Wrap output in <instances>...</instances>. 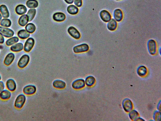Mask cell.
<instances>
[{
  "mask_svg": "<svg viewBox=\"0 0 161 121\" xmlns=\"http://www.w3.org/2000/svg\"><path fill=\"white\" fill-rule=\"evenodd\" d=\"M67 11L69 14L72 15H75L78 13L79 12V9L75 5H71L68 7Z\"/></svg>",
  "mask_w": 161,
  "mask_h": 121,
  "instance_id": "27",
  "label": "cell"
},
{
  "mask_svg": "<svg viewBox=\"0 0 161 121\" xmlns=\"http://www.w3.org/2000/svg\"><path fill=\"white\" fill-rule=\"evenodd\" d=\"M11 97V92L8 89H4L0 92V99L2 100H8Z\"/></svg>",
  "mask_w": 161,
  "mask_h": 121,
  "instance_id": "13",
  "label": "cell"
},
{
  "mask_svg": "<svg viewBox=\"0 0 161 121\" xmlns=\"http://www.w3.org/2000/svg\"><path fill=\"white\" fill-rule=\"evenodd\" d=\"M12 24L11 21L8 18H4L2 19L0 22V25L1 26L5 27H10L11 26Z\"/></svg>",
  "mask_w": 161,
  "mask_h": 121,
  "instance_id": "30",
  "label": "cell"
},
{
  "mask_svg": "<svg viewBox=\"0 0 161 121\" xmlns=\"http://www.w3.org/2000/svg\"><path fill=\"white\" fill-rule=\"evenodd\" d=\"M89 49V46L87 44L85 43L75 46L73 49L74 52L76 53L87 52Z\"/></svg>",
  "mask_w": 161,
  "mask_h": 121,
  "instance_id": "6",
  "label": "cell"
},
{
  "mask_svg": "<svg viewBox=\"0 0 161 121\" xmlns=\"http://www.w3.org/2000/svg\"><path fill=\"white\" fill-rule=\"evenodd\" d=\"M16 13L19 15L25 14L27 12V9L25 5L23 4H19L16 7L15 9Z\"/></svg>",
  "mask_w": 161,
  "mask_h": 121,
  "instance_id": "15",
  "label": "cell"
},
{
  "mask_svg": "<svg viewBox=\"0 0 161 121\" xmlns=\"http://www.w3.org/2000/svg\"><path fill=\"white\" fill-rule=\"evenodd\" d=\"M129 116L131 120L136 121L139 117V114L136 110L132 109L129 113Z\"/></svg>",
  "mask_w": 161,
  "mask_h": 121,
  "instance_id": "29",
  "label": "cell"
},
{
  "mask_svg": "<svg viewBox=\"0 0 161 121\" xmlns=\"http://www.w3.org/2000/svg\"><path fill=\"white\" fill-rule=\"evenodd\" d=\"M36 13L35 9H31L29 10L27 15L28 16L29 21H31L34 19Z\"/></svg>",
  "mask_w": 161,
  "mask_h": 121,
  "instance_id": "32",
  "label": "cell"
},
{
  "mask_svg": "<svg viewBox=\"0 0 161 121\" xmlns=\"http://www.w3.org/2000/svg\"><path fill=\"white\" fill-rule=\"evenodd\" d=\"M122 106L124 111L127 113H129L133 108V105L132 101L130 99L126 98L123 100Z\"/></svg>",
  "mask_w": 161,
  "mask_h": 121,
  "instance_id": "3",
  "label": "cell"
},
{
  "mask_svg": "<svg viewBox=\"0 0 161 121\" xmlns=\"http://www.w3.org/2000/svg\"><path fill=\"white\" fill-rule=\"evenodd\" d=\"M53 85L56 89H63L66 86L65 82L63 80H57L53 82Z\"/></svg>",
  "mask_w": 161,
  "mask_h": 121,
  "instance_id": "18",
  "label": "cell"
},
{
  "mask_svg": "<svg viewBox=\"0 0 161 121\" xmlns=\"http://www.w3.org/2000/svg\"><path fill=\"white\" fill-rule=\"evenodd\" d=\"M6 86L7 89L11 92H14L17 89V83L12 79H10L7 80Z\"/></svg>",
  "mask_w": 161,
  "mask_h": 121,
  "instance_id": "10",
  "label": "cell"
},
{
  "mask_svg": "<svg viewBox=\"0 0 161 121\" xmlns=\"http://www.w3.org/2000/svg\"><path fill=\"white\" fill-rule=\"evenodd\" d=\"M137 73L139 76L145 77L148 74V69L144 66H141L138 68L137 69Z\"/></svg>",
  "mask_w": 161,
  "mask_h": 121,
  "instance_id": "20",
  "label": "cell"
},
{
  "mask_svg": "<svg viewBox=\"0 0 161 121\" xmlns=\"http://www.w3.org/2000/svg\"><path fill=\"white\" fill-rule=\"evenodd\" d=\"M75 5L78 7H81L83 4L82 0H74Z\"/></svg>",
  "mask_w": 161,
  "mask_h": 121,
  "instance_id": "34",
  "label": "cell"
},
{
  "mask_svg": "<svg viewBox=\"0 0 161 121\" xmlns=\"http://www.w3.org/2000/svg\"><path fill=\"white\" fill-rule=\"evenodd\" d=\"M136 121H145V120H144L143 119V118L140 117H139L136 120Z\"/></svg>",
  "mask_w": 161,
  "mask_h": 121,
  "instance_id": "39",
  "label": "cell"
},
{
  "mask_svg": "<svg viewBox=\"0 0 161 121\" xmlns=\"http://www.w3.org/2000/svg\"><path fill=\"white\" fill-rule=\"evenodd\" d=\"M30 58L29 55L24 54L20 58L18 63V67L22 69L25 68L29 64Z\"/></svg>",
  "mask_w": 161,
  "mask_h": 121,
  "instance_id": "2",
  "label": "cell"
},
{
  "mask_svg": "<svg viewBox=\"0 0 161 121\" xmlns=\"http://www.w3.org/2000/svg\"><path fill=\"white\" fill-rule=\"evenodd\" d=\"M26 4L29 8L34 9L37 8L39 5V3L37 0H28Z\"/></svg>",
  "mask_w": 161,
  "mask_h": 121,
  "instance_id": "26",
  "label": "cell"
},
{
  "mask_svg": "<svg viewBox=\"0 0 161 121\" xmlns=\"http://www.w3.org/2000/svg\"><path fill=\"white\" fill-rule=\"evenodd\" d=\"M2 16L1 14V13H0V22H1V21L2 19Z\"/></svg>",
  "mask_w": 161,
  "mask_h": 121,
  "instance_id": "40",
  "label": "cell"
},
{
  "mask_svg": "<svg viewBox=\"0 0 161 121\" xmlns=\"http://www.w3.org/2000/svg\"><path fill=\"white\" fill-rule=\"evenodd\" d=\"M100 17L105 22H108L111 18V16L110 13L107 10H102L100 13Z\"/></svg>",
  "mask_w": 161,
  "mask_h": 121,
  "instance_id": "14",
  "label": "cell"
},
{
  "mask_svg": "<svg viewBox=\"0 0 161 121\" xmlns=\"http://www.w3.org/2000/svg\"><path fill=\"white\" fill-rule=\"evenodd\" d=\"M114 18L118 22L121 21L123 18V14L122 10L119 9H116L114 12Z\"/></svg>",
  "mask_w": 161,
  "mask_h": 121,
  "instance_id": "23",
  "label": "cell"
},
{
  "mask_svg": "<svg viewBox=\"0 0 161 121\" xmlns=\"http://www.w3.org/2000/svg\"><path fill=\"white\" fill-rule=\"evenodd\" d=\"M15 58V56L14 53L12 52L9 53L4 59V64L7 66L10 65L13 62Z\"/></svg>",
  "mask_w": 161,
  "mask_h": 121,
  "instance_id": "12",
  "label": "cell"
},
{
  "mask_svg": "<svg viewBox=\"0 0 161 121\" xmlns=\"http://www.w3.org/2000/svg\"><path fill=\"white\" fill-rule=\"evenodd\" d=\"M5 89V85L4 82L0 81V92L1 91Z\"/></svg>",
  "mask_w": 161,
  "mask_h": 121,
  "instance_id": "35",
  "label": "cell"
},
{
  "mask_svg": "<svg viewBox=\"0 0 161 121\" xmlns=\"http://www.w3.org/2000/svg\"><path fill=\"white\" fill-rule=\"evenodd\" d=\"M157 109L158 110V111H161V101H160L158 103V105L157 106Z\"/></svg>",
  "mask_w": 161,
  "mask_h": 121,
  "instance_id": "38",
  "label": "cell"
},
{
  "mask_svg": "<svg viewBox=\"0 0 161 121\" xmlns=\"http://www.w3.org/2000/svg\"><path fill=\"white\" fill-rule=\"evenodd\" d=\"M29 21L28 16L27 14H24L20 16L18 20V23L20 26L24 27L28 24Z\"/></svg>",
  "mask_w": 161,
  "mask_h": 121,
  "instance_id": "21",
  "label": "cell"
},
{
  "mask_svg": "<svg viewBox=\"0 0 161 121\" xmlns=\"http://www.w3.org/2000/svg\"><path fill=\"white\" fill-rule=\"evenodd\" d=\"M53 20L56 21L61 22L65 20L66 16L63 13L58 12L53 15Z\"/></svg>",
  "mask_w": 161,
  "mask_h": 121,
  "instance_id": "19",
  "label": "cell"
},
{
  "mask_svg": "<svg viewBox=\"0 0 161 121\" xmlns=\"http://www.w3.org/2000/svg\"><path fill=\"white\" fill-rule=\"evenodd\" d=\"M1 75H0V81H1Z\"/></svg>",
  "mask_w": 161,
  "mask_h": 121,
  "instance_id": "41",
  "label": "cell"
},
{
  "mask_svg": "<svg viewBox=\"0 0 161 121\" xmlns=\"http://www.w3.org/2000/svg\"><path fill=\"white\" fill-rule=\"evenodd\" d=\"M160 111H156L154 112L153 115V119L155 121H160L161 119Z\"/></svg>",
  "mask_w": 161,
  "mask_h": 121,
  "instance_id": "33",
  "label": "cell"
},
{
  "mask_svg": "<svg viewBox=\"0 0 161 121\" xmlns=\"http://www.w3.org/2000/svg\"><path fill=\"white\" fill-rule=\"evenodd\" d=\"M37 91L36 87L33 85H28L25 86L23 91L24 94L26 95H31L35 94Z\"/></svg>",
  "mask_w": 161,
  "mask_h": 121,
  "instance_id": "9",
  "label": "cell"
},
{
  "mask_svg": "<svg viewBox=\"0 0 161 121\" xmlns=\"http://www.w3.org/2000/svg\"><path fill=\"white\" fill-rule=\"evenodd\" d=\"M116 1H121V0H116Z\"/></svg>",
  "mask_w": 161,
  "mask_h": 121,
  "instance_id": "43",
  "label": "cell"
},
{
  "mask_svg": "<svg viewBox=\"0 0 161 121\" xmlns=\"http://www.w3.org/2000/svg\"><path fill=\"white\" fill-rule=\"evenodd\" d=\"M0 34L5 37L10 38L14 35V32L12 30L8 27L1 26H0Z\"/></svg>",
  "mask_w": 161,
  "mask_h": 121,
  "instance_id": "5",
  "label": "cell"
},
{
  "mask_svg": "<svg viewBox=\"0 0 161 121\" xmlns=\"http://www.w3.org/2000/svg\"><path fill=\"white\" fill-rule=\"evenodd\" d=\"M1 46L0 45V50H1Z\"/></svg>",
  "mask_w": 161,
  "mask_h": 121,
  "instance_id": "42",
  "label": "cell"
},
{
  "mask_svg": "<svg viewBox=\"0 0 161 121\" xmlns=\"http://www.w3.org/2000/svg\"><path fill=\"white\" fill-rule=\"evenodd\" d=\"M0 13L4 18H8L9 17L10 13L6 5L2 4L0 5Z\"/></svg>",
  "mask_w": 161,
  "mask_h": 121,
  "instance_id": "17",
  "label": "cell"
},
{
  "mask_svg": "<svg viewBox=\"0 0 161 121\" xmlns=\"http://www.w3.org/2000/svg\"><path fill=\"white\" fill-rule=\"evenodd\" d=\"M18 37L21 39L25 40L29 38L30 36V34L25 30H19L17 33Z\"/></svg>",
  "mask_w": 161,
  "mask_h": 121,
  "instance_id": "22",
  "label": "cell"
},
{
  "mask_svg": "<svg viewBox=\"0 0 161 121\" xmlns=\"http://www.w3.org/2000/svg\"><path fill=\"white\" fill-rule=\"evenodd\" d=\"M85 84L89 87H92L94 85L96 82V79L92 76H89L86 78Z\"/></svg>",
  "mask_w": 161,
  "mask_h": 121,
  "instance_id": "24",
  "label": "cell"
},
{
  "mask_svg": "<svg viewBox=\"0 0 161 121\" xmlns=\"http://www.w3.org/2000/svg\"><path fill=\"white\" fill-rule=\"evenodd\" d=\"M19 41V38L18 37H12L8 39L5 42V44L7 46H11L18 43Z\"/></svg>",
  "mask_w": 161,
  "mask_h": 121,
  "instance_id": "25",
  "label": "cell"
},
{
  "mask_svg": "<svg viewBox=\"0 0 161 121\" xmlns=\"http://www.w3.org/2000/svg\"><path fill=\"white\" fill-rule=\"evenodd\" d=\"M25 29L30 34H33L35 31L36 27L35 25L31 23L27 24L25 27Z\"/></svg>",
  "mask_w": 161,
  "mask_h": 121,
  "instance_id": "31",
  "label": "cell"
},
{
  "mask_svg": "<svg viewBox=\"0 0 161 121\" xmlns=\"http://www.w3.org/2000/svg\"><path fill=\"white\" fill-rule=\"evenodd\" d=\"M23 44L20 42L16 43L10 47V51L14 52H20L23 51Z\"/></svg>",
  "mask_w": 161,
  "mask_h": 121,
  "instance_id": "16",
  "label": "cell"
},
{
  "mask_svg": "<svg viewBox=\"0 0 161 121\" xmlns=\"http://www.w3.org/2000/svg\"><path fill=\"white\" fill-rule=\"evenodd\" d=\"M85 80L82 79H77L74 81L72 84V86L73 89L80 90L83 89L85 86Z\"/></svg>",
  "mask_w": 161,
  "mask_h": 121,
  "instance_id": "8",
  "label": "cell"
},
{
  "mask_svg": "<svg viewBox=\"0 0 161 121\" xmlns=\"http://www.w3.org/2000/svg\"><path fill=\"white\" fill-rule=\"evenodd\" d=\"M64 1L69 4H72L74 2V0H64Z\"/></svg>",
  "mask_w": 161,
  "mask_h": 121,
  "instance_id": "37",
  "label": "cell"
},
{
  "mask_svg": "<svg viewBox=\"0 0 161 121\" xmlns=\"http://www.w3.org/2000/svg\"><path fill=\"white\" fill-rule=\"evenodd\" d=\"M5 41L4 36L1 34H0V44H3Z\"/></svg>",
  "mask_w": 161,
  "mask_h": 121,
  "instance_id": "36",
  "label": "cell"
},
{
  "mask_svg": "<svg viewBox=\"0 0 161 121\" xmlns=\"http://www.w3.org/2000/svg\"><path fill=\"white\" fill-rule=\"evenodd\" d=\"M26 100V97L25 94H21L16 97L14 103L15 107L18 109H20L24 105Z\"/></svg>",
  "mask_w": 161,
  "mask_h": 121,
  "instance_id": "1",
  "label": "cell"
},
{
  "mask_svg": "<svg viewBox=\"0 0 161 121\" xmlns=\"http://www.w3.org/2000/svg\"><path fill=\"white\" fill-rule=\"evenodd\" d=\"M35 40L33 38H28L24 46V50L26 52H29L34 47L35 44Z\"/></svg>",
  "mask_w": 161,
  "mask_h": 121,
  "instance_id": "4",
  "label": "cell"
},
{
  "mask_svg": "<svg viewBox=\"0 0 161 121\" xmlns=\"http://www.w3.org/2000/svg\"><path fill=\"white\" fill-rule=\"evenodd\" d=\"M149 52L152 55L156 54L157 52V45L156 42L153 40H150L148 43Z\"/></svg>",
  "mask_w": 161,
  "mask_h": 121,
  "instance_id": "7",
  "label": "cell"
},
{
  "mask_svg": "<svg viewBox=\"0 0 161 121\" xmlns=\"http://www.w3.org/2000/svg\"><path fill=\"white\" fill-rule=\"evenodd\" d=\"M68 32L69 35L75 39H79L80 38V33L75 27L73 26L69 27Z\"/></svg>",
  "mask_w": 161,
  "mask_h": 121,
  "instance_id": "11",
  "label": "cell"
},
{
  "mask_svg": "<svg viewBox=\"0 0 161 121\" xmlns=\"http://www.w3.org/2000/svg\"><path fill=\"white\" fill-rule=\"evenodd\" d=\"M117 25L116 21L114 19H112L109 21L108 25H107V27L110 30L113 31L116 29Z\"/></svg>",
  "mask_w": 161,
  "mask_h": 121,
  "instance_id": "28",
  "label": "cell"
}]
</instances>
